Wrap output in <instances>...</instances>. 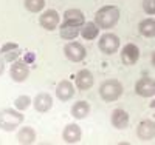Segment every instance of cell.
Wrapping results in <instances>:
<instances>
[{
  "mask_svg": "<svg viewBox=\"0 0 155 145\" xmlns=\"http://www.w3.org/2000/svg\"><path fill=\"white\" fill-rule=\"evenodd\" d=\"M82 137V130L78 124H68L62 131V139L65 143H78Z\"/></svg>",
  "mask_w": 155,
  "mask_h": 145,
  "instance_id": "cell-15",
  "label": "cell"
},
{
  "mask_svg": "<svg viewBox=\"0 0 155 145\" xmlns=\"http://www.w3.org/2000/svg\"><path fill=\"white\" fill-rule=\"evenodd\" d=\"M59 33L64 40H74L78 36H81V28H74V26H61L59 25Z\"/></svg>",
  "mask_w": 155,
  "mask_h": 145,
  "instance_id": "cell-21",
  "label": "cell"
},
{
  "mask_svg": "<svg viewBox=\"0 0 155 145\" xmlns=\"http://www.w3.org/2000/svg\"><path fill=\"white\" fill-rule=\"evenodd\" d=\"M98 93H99V97L102 100L110 103V102L118 100L123 96L124 87H123V84L118 80V79H107V80H104L99 85Z\"/></svg>",
  "mask_w": 155,
  "mask_h": 145,
  "instance_id": "cell-3",
  "label": "cell"
},
{
  "mask_svg": "<svg viewBox=\"0 0 155 145\" xmlns=\"http://www.w3.org/2000/svg\"><path fill=\"white\" fill-rule=\"evenodd\" d=\"M149 107H150V108L153 110V117H155V99H152V100H150V103H149Z\"/></svg>",
  "mask_w": 155,
  "mask_h": 145,
  "instance_id": "cell-28",
  "label": "cell"
},
{
  "mask_svg": "<svg viewBox=\"0 0 155 145\" xmlns=\"http://www.w3.org/2000/svg\"><path fill=\"white\" fill-rule=\"evenodd\" d=\"M17 142L23 145H30L36 142V131L33 127H22L17 133Z\"/></svg>",
  "mask_w": 155,
  "mask_h": 145,
  "instance_id": "cell-20",
  "label": "cell"
},
{
  "mask_svg": "<svg viewBox=\"0 0 155 145\" xmlns=\"http://www.w3.org/2000/svg\"><path fill=\"white\" fill-rule=\"evenodd\" d=\"M95 84V77L92 74V71L87 70V68H82L76 73L74 76V87L79 90V91H87L93 87Z\"/></svg>",
  "mask_w": 155,
  "mask_h": 145,
  "instance_id": "cell-11",
  "label": "cell"
},
{
  "mask_svg": "<svg viewBox=\"0 0 155 145\" xmlns=\"http://www.w3.org/2000/svg\"><path fill=\"white\" fill-rule=\"evenodd\" d=\"M121 46V40L120 37L113 34V33H104L102 36H99V40H98V48L102 54L106 56H112L115 54L116 51L120 49Z\"/></svg>",
  "mask_w": 155,
  "mask_h": 145,
  "instance_id": "cell-4",
  "label": "cell"
},
{
  "mask_svg": "<svg viewBox=\"0 0 155 145\" xmlns=\"http://www.w3.org/2000/svg\"><path fill=\"white\" fill-rule=\"evenodd\" d=\"M121 11L115 5H106L96 11L95 14V23L101 30H112L113 26L120 22Z\"/></svg>",
  "mask_w": 155,
  "mask_h": 145,
  "instance_id": "cell-1",
  "label": "cell"
},
{
  "mask_svg": "<svg viewBox=\"0 0 155 145\" xmlns=\"http://www.w3.org/2000/svg\"><path fill=\"white\" fill-rule=\"evenodd\" d=\"M19 57H20V49H19V48H16V49H11V51H8V52H5V54H3L5 62H9V63L16 62Z\"/></svg>",
  "mask_w": 155,
  "mask_h": 145,
  "instance_id": "cell-24",
  "label": "cell"
},
{
  "mask_svg": "<svg viewBox=\"0 0 155 145\" xmlns=\"http://www.w3.org/2000/svg\"><path fill=\"white\" fill-rule=\"evenodd\" d=\"M74 93H76V87L67 80V79H64L61 80L58 85H56V97L61 100V102H68L74 97Z\"/></svg>",
  "mask_w": 155,
  "mask_h": 145,
  "instance_id": "cell-12",
  "label": "cell"
},
{
  "mask_svg": "<svg viewBox=\"0 0 155 145\" xmlns=\"http://www.w3.org/2000/svg\"><path fill=\"white\" fill-rule=\"evenodd\" d=\"M110 124L116 130H126L129 125V113L123 108H115L110 114Z\"/></svg>",
  "mask_w": 155,
  "mask_h": 145,
  "instance_id": "cell-16",
  "label": "cell"
},
{
  "mask_svg": "<svg viewBox=\"0 0 155 145\" xmlns=\"http://www.w3.org/2000/svg\"><path fill=\"white\" fill-rule=\"evenodd\" d=\"M135 93L140 97H153L155 96V79L141 77L135 82Z\"/></svg>",
  "mask_w": 155,
  "mask_h": 145,
  "instance_id": "cell-9",
  "label": "cell"
},
{
  "mask_svg": "<svg viewBox=\"0 0 155 145\" xmlns=\"http://www.w3.org/2000/svg\"><path fill=\"white\" fill-rule=\"evenodd\" d=\"M99 26L93 22H85L81 28V37L84 40H95V39L99 36Z\"/></svg>",
  "mask_w": 155,
  "mask_h": 145,
  "instance_id": "cell-19",
  "label": "cell"
},
{
  "mask_svg": "<svg viewBox=\"0 0 155 145\" xmlns=\"http://www.w3.org/2000/svg\"><path fill=\"white\" fill-rule=\"evenodd\" d=\"M5 71V59H0V76Z\"/></svg>",
  "mask_w": 155,
  "mask_h": 145,
  "instance_id": "cell-27",
  "label": "cell"
},
{
  "mask_svg": "<svg viewBox=\"0 0 155 145\" xmlns=\"http://www.w3.org/2000/svg\"><path fill=\"white\" fill-rule=\"evenodd\" d=\"M30 76V68H28V63L25 62V59H17L16 62L11 63L9 67V77L12 79L14 82L22 84L28 79Z\"/></svg>",
  "mask_w": 155,
  "mask_h": 145,
  "instance_id": "cell-6",
  "label": "cell"
},
{
  "mask_svg": "<svg viewBox=\"0 0 155 145\" xmlns=\"http://www.w3.org/2000/svg\"><path fill=\"white\" fill-rule=\"evenodd\" d=\"M31 105H33V99H31L28 94H22V96L16 97V100H14V108H17V110H20V111L28 110Z\"/></svg>",
  "mask_w": 155,
  "mask_h": 145,
  "instance_id": "cell-23",
  "label": "cell"
},
{
  "mask_svg": "<svg viewBox=\"0 0 155 145\" xmlns=\"http://www.w3.org/2000/svg\"><path fill=\"white\" fill-rule=\"evenodd\" d=\"M85 23V16L81 9L78 8H70L64 12L61 26H74V28H82Z\"/></svg>",
  "mask_w": 155,
  "mask_h": 145,
  "instance_id": "cell-7",
  "label": "cell"
},
{
  "mask_svg": "<svg viewBox=\"0 0 155 145\" xmlns=\"http://www.w3.org/2000/svg\"><path fill=\"white\" fill-rule=\"evenodd\" d=\"M137 136L141 140H152L155 137V121L143 119L137 125Z\"/></svg>",
  "mask_w": 155,
  "mask_h": 145,
  "instance_id": "cell-13",
  "label": "cell"
},
{
  "mask_svg": "<svg viewBox=\"0 0 155 145\" xmlns=\"http://www.w3.org/2000/svg\"><path fill=\"white\" fill-rule=\"evenodd\" d=\"M33 107L37 113H47L53 107V97L48 93H37L33 99Z\"/></svg>",
  "mask_w": 155,
  "mask_h": 145,
  "instance_id": "cell-14",
  "label": "cell"
},
{
  "mask_svg": "<svg viewBox=\"0 0 155 145\" xmlns=\"http://www.w3.org/2000/svg\"><path fill=\"white\" fill-rule=\"evenodd\" d=\"M138 31H140L141 36L146 37V39L155 37V19H152V17L143 19L138 23Z\"/></svg>",
  "mask_w": 155,
  "mask_h": 145,
  "instance_id": "cell-18",
  "label": "cell"
},
{
  "mask_svg": "<svg viewBox=\"0 0 155 145\" xmlns=\"http://www.w3.org/2000/svg\"><path fill=\"white\" fill-rule=\"evenodd\" d=\"M39 25L47 31H54L61 25V16L56 9H45L39 16Z\"/></svg>",
  "mask_w": 155,
  "mask_h": 145,
  "instance_id": "cell-8",
  "label": "cell"
},
{
  "mask_svg": "<svg viewBox=\"0 0 155 145\" xmlns=\"http://www.w3.org/2000/svg\"><path fill=\"white\" fill-rule=\"evenodd\" d=\"M70 114L74 117V119L81 121V119H85V117L90 114V103L87 100H78L71 105L70 108Z\"/></svg>",
  "mask_w": 155,
  "mask_h": 145,
  "instance_id": "cell-17",
  "label": "cell"
},
{
  "mask_svg": "<svg viewBox=\"0 0 155 145\" xmlns=\"http://www.w3.org/2000/svg\"><path fill=\"white\" fill-rule=\"evenodd\" d=\"M150 63H152V67L155 68V49H153V52H152V56H150Z\"/></svg>",
  "mask_w": 155,
  "mask_h": 145,
  "instance_id": "cell-29",
  "label": "cell"
},
{
  "mask_svg": "<svg viewBox=\"0 0 155 145\" xmlns=\"http://www.w3.org/2000/svg\"><path fill=\"white\" fill-rule=\"evenodd\" d=\"M23 6L27 11L33 12H42L44 8H45V0H23Z\"/></svg>",
  "mask_w": 155,
  "mask_h": 145,
  "instance_id": "cell-22",
  "label": "cell"
},
{
  "mask_svg": "<svg viewBox=\"0 0 155 145\" xmlns=\"http://www.w3.org/2000/svg\"><path fill=\"white\" fill-rule=\"evenodd\" d=\"M143 11L149 16H155V0H143Z\"/></svg>",
  "mask_w": 155,
  "mask_h": 145,
  "instance_id": "cell-25",
  "label": "cell"
},
{
  "mask_svg": "<svg viewBox=\"0 0 155 145\" xmlns=\"http://www.w3.org/2000/svg\"><path fill=\"white\" fill-rule=\"evenodd\" d=\"M64 56L67 57V60H70L73 63H79L85 59L87 49L81 42L68 40V43H65V46H64Z\"/></svg>",
  "mask_w": 155,
  "mask_h": 145,
  "instance_id": "cell-5",
  "label": "cell"
},
{
  "mask_svg": "<svg viewBox=\"0 0 155 145\" xmlns=\"http://www.w3.org/2000/svg\"><path fill=\"white\" fill-rule=\"evenodd\" d=\"M16 48H19V45H17L16 42H8V43H5L2 48H0V52H2V54H5V52H8V51H11V49H16Z\"/></svg>",
  "mask_w": 155,
  "mask_h": 145,
  "instance_id": "cell-26",
  "label": "cell"
},
{
  "mask_svg": "<svg viewBox=\"0 0 155 145\" xmlns=\"http://www.w3.org/2000/svg\"><path fill=\"white\" fill-rule=\"evenodd\" d=\"M23 111L17 110V108H3L0 110V130L11 133L16 128H19L22 125V122L25 121V116L22 114Z\"/></svg>",
  "mask_w": 155,
  "mask_h": 145,
  "instance_id": "cell-2",
  "label": "cell"
},
{
  "mask_svg": "<svg viewBox=\"0 0 155 145\" xmlns=\"http://www.w3.org/2000/svg\"><path fill=\"white\" fill-rule=\"evenodd\" d=\"M121 62L126 67H132L140 60V48L135 43H126L121 48Z\"/></svg>",
  "mask_w": 155,
  "mask_h": 145,
  "instance_id": "cell-10",
  "label": "cell"
}]
</instances>
